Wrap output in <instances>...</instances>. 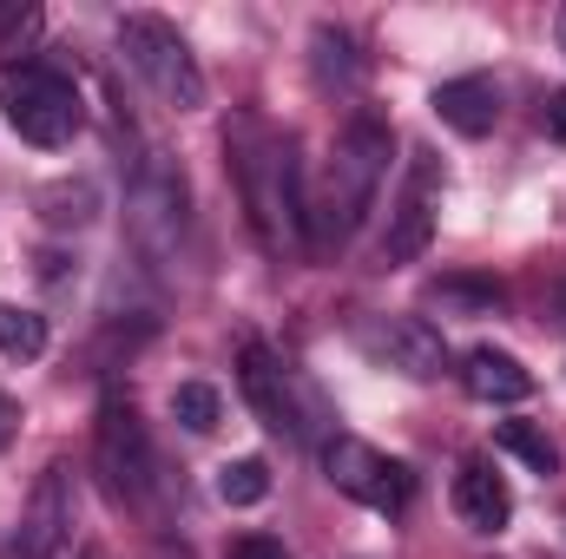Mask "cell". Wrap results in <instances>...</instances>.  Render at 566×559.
Segmentation results:
<instances>
[{
	"label": "cell",
	"mask_w": 566,
	"mask_h": 559,
	"mask_svg": "<svg viewBox=\"0 0 566 559\" xmlns=\"http://www.w3.org/2000/svg\"><path fill=\"white\" fill-rule=\"evenodd\" d=\"M224 171L238 184L244 224L271 257L303 251V171H296V139L277 133L264 113H238L224 126Z\"/></svg>",
	"instance_id": "cell-1"
},
{
	"label": "cell",
	"mask_w": 566,
	"mask_h": 559,
	"mask_svg": "<svg viewBox=\"0 0 566 559\" xmlns=\"http://www.w3.org/2000/svg\"><path fill=\"white\" fill-rule=\"evenodd\" d=\"M389 151H396V133L376 113H356L336 133L323 184L303 191V257H336L356 238V224L369 218V204H376V191L389 178Z\"/></svg>",
	"instance_id": "cell-2"
},
{
	"label": "cell",
	"mask_w": 566,
	"mask_h": 559,
	"mask_svg": "<svg viewBox=\"0 0 566 559\" xmlns=\"http://www.w3.org/2000/svg\"><path fill=\"white\" fill-rule=\"evenodd\" d=\"M126 231H133V251L145 264H171L185 231H191V184L178 171V158L165 151H145L133 165V184H126Z\"/></svg>",
	"instance_id": "cell-3"
},
{
	"label": "cell",
	"mask_w": 566,
	"mask_h": 559,
	"mask_svg": "<svg viewBox=\"0 0 566 559\" xmlns=\"http://www.w3.org/2000/svg\"><path fill=\"white\" fill-rule=\"evenodd\" d=\"M119 53H126V66L139 73L171 113H198V106H205V66H198L191 40H185L171 20H158V13H126V20H119Z\"/></svg>",
	"instance_id": "cell-4"
},
{
	"label": "cell",
	"mask_w": 566,
	"mask_h": 559,
	"mask_svg": "<svg viewBox=\"0 0 566 559\" xmlns=\"http://www.w3.org/2000/svg\"><path fill=\"white\" fill-rule=\"evenodd\" d=\"M0 113L7 126L40 151H60V145L80 139L86 126V106H80V86L53 66H7L0 73Z\"/></svg>",
	"instance_id": "cell-5"
},
{
	"label": "cell",
	"mask_w": 566,
	"mask_h": 559,
	"mask_svg": "<svg viewBox=\"0 0 566 559\" xmlns=\"http://www.w3.org/2000/svg\"><path fill=\"white\" fill-rule=\"evenodd\" d=\"M238 382H244V402L258 409V421H264L277 441H290V447L316 441V428L329 421L323 395H316V382L296 376L290 362H277L264 342H244V369H238Z\"/></svg>",
	"instance_id": "cell-6"
},
{
	"label": "cell",
	"mask_w": 566,
	"mask_h": 559,
	"mask_svg": "<svg viewBox=\"0 0 566 559\" xmlns=\"http://www.w3.org/2000/svg\"><path fill=\"white\" fill-rule=\"evenodd\" d=\"M93 467H99V481H106V494H113L119 507H151V494H158V447H151V434H145L139 409L119 402V395L99 409Z\"/></svg>",
	"instance_id": "cell-7"
},
{
	"label": "cell",
	"mask_w": 566,
	"mask_h": 559,
	"mask_svg": "<svg viewBox=\"0 0 566 559\" xmlns=\"http://www.w3.org/2000/svg\"><path fill=\"white\" fill-rule=\"evenodd\" d=\"M323 467H329L336 494L363 500L369 514H402V507L416 500V474H409L402 461H389L382 447L356 441V434H336V441L323 447Z\"/></svg>",
	"instance_id": "cell-8"
},
{
	"label": "cell",
	"mask_w": 566,
	"mask_h": 559,
	"mask_svg": "<svg viewBox=\"0 0 566 559\" xmlns=\"http://www.w3.org/2000/svg\"><path fill=\"white\" fill-rule=\"evenodd\" d=\"M356 342H363L369 362H382V369H396L409 382H434L448 369V342H441V329L428 316H369L356 329Z\"/></svg>",
	"instance_id": "cell-9"
},
{
	"label": "cell",
	"mask_w": 566,
	"mask_h": 559,
	"mask_svg": "<svg viewBox=\"0 0 566 559\" xmlns=\"http://www.w3.org/2000/svg\"><path fill=\"white\" fill-rule=\"evenodd\" d=\"M66 527H73L66 467H46L40 487H33V500H27V514H20V534H13L7 559H53L60 547H66Z\"/></svg>",
	"instance_id": "cell-10"
},
{
	"label": "cell",
	"mask_w": 566,
	"mask_h": 559,
	"mask_svg": "<svg viewBox=\"0 0 566 559\" xmlns=\"http://www.w3.org/2000/svg\"><path fill=\"white\" fill-rule=\"evenodd\" d=\"M428 238H434V165H416V178H409V191H402V204L389 211V231H382V264L396 271V264H416L428 251Z\"/></svg>",
	"instance_id": "cell-11"
},
{
	"label": "cell",
	"mask_w": 566,
	"mask_h": 559,
	"mask_svg": "<svg viewBox=\"0 0 566 559\" xmlns=\"http://www.w3.org/2000/svg\"><path fill=\"white\" fill-rule=\"evenodd\" d=\"M428 106H434V119H441L448 133H461V139H488L494 119H501V86H494L488 73H461V80H441Z\"/></svg>",
	"instance_id": "cell-12"
},
{
	"label": "cell",
	"mask_w": 566,
	"mask_h": 559,
	"mask_svg": "<svg viewBox=\"0 0 566 559\" xmlns=\"http://www.w3.org/2000/svg\"><path fill=\"white\" fill-rule=\"evenodd\" d=\"M454 514H461L468 534H501L514 520V494L494 474V461H481V454L461 461V474H454Z\"/></svg>",
	"instance_id": "cell-13"
},
{
	"label": "cell",
	"mask_w": 566,
	"mask_h": 559,
	"mask_svg": "<svg viewBox=\"0 0 566 559\" xmlns=\"http://www.w3.org/2000/svg\"><path fill=\"white\" fill-rule=\"evenodd\" d=\"M461 389L474 402H527L534 395V369L507 349H468L461 356Z\"/></svg>",
	"instance_id": "cell-14"
},
{
	"label": "cell",
	"mask_w": 566,
	"mask_h": 559,
	"mask_svg": "<svg viewBox=\"0 0 566 559\" xmlns=\"http://www.w3.org/2000/svg\"><path fill=\"white\" fill-rule=\"evenodd\" d=\"M310 80L323 86V93H349L356 80H363V53H356V40L343 33V27H316L310 33Z\"/></svg>",
	"instance_id": "cell-15"
},
{
	"label": "cell",
	"mask_w": 566,
	"mask_h": 559,
	"mask_svg": "<svg viewBox=\"0 0 566 559\" xmlns=\"http://www.w3.org/2000/svg\"><path fill=\"white\" fill-rule=\"evenodd\" d=\"M507 303V289L494 277H434L428 283V309L441 316H494Z\"/></svg>",
	"instance_id": "cell-16"
},
{
	"label": "cell",
	"mask_w": 566,
	"mask_h": 559,
	"mask_svg": "<svg viewBox=\"0 0 566 559\" xmlns=\"http://www.w3.org/2000/svg\"><path fill=\"white\" fill-rule=\"evenodd\" d=\"M0 356L7 362H40L46 356V316L20 309V303H0Z\"/></svg>",
	"instance_id": "cell-17"
},
{
	"label": "cell",
	"mask_w": 566,
	"mask_h": 559,
	"mask_svg": "<svg viewBox=\"0 0 566 559\" xmlns=\"http://www.w3.org/2000/svg\"><path fill=\"white\" fill-rule=\"evenodd\" d=\"M494 441H501L514 461H527L534 474H560V447H554V434H547V428H534V421H501V428H494Z\"/></svg>",
	"instance_id": "cell-18"
},
{
	"label": "cell",
	"mask_w": 566,
	"mask_h": 559,
	"mask_svg": "<svg viewBox=\"0 0 566 559\" xmlns=\"http://www.w3.org/2000/svg\"><path fill=\"white\" fill-rule=\"evenodd\" d=\"M218 500H224V507H258V500H271V467H264L258 454L224 461V467H218Z\"/></svg>",
	"instance_id": "cell-19"
},
{
	"label": "cell",
	"mask_w": 566,
	"mask_h": 559,
	"mask_svg": "<svg viewBox=\"0 0 566 559\" xmlns=\"http://www.w3.org/2000/svg\"><path fill=\"white\" fill-rule=\"evenodd\" d=\"M171 421L191 428V434H211V428L224 421V395H218L211 382H178V389H171Z\"/></svg>",
	"instance_id": "cell-20"
},
{
	"label": "cell",
	"mask_w": 566,
	"mask_h": 559,
	"mask_svg": "<svg viewBox=\"0 0 566 559\" xmlns=\"http://www.w3.org/2000/svg\"><path fill=\"white\" fill-rule=\"evenodd\" d=\"M93 184H53V191H40V218L53 224V231H66V224H86L93 218Z\"/></svg>",
	"instance_id": "cell-21"
},
{
	"label": "cell",
	"mask_w": 566,
	"mask_h": 559,
	"mask_svg": "<svg viewBox=\"0 0 566 559\" xmlns=\"http://www.w3.org/2000/svg\"><path fill=\"white\" fill-rule=\"evenodd\" d=\"M40 33V7L33 0H0V53H20Z\"/></svg>",
	"instance_id": "cell-22"
},
{
	"label": "cell",
	"mask_w": 566,
	"mask_h": 559,
	"mask_svg": "<svg viewBox=\"0 0 566 559\" xmlns=\"http://www.w3.org/2000/svg\"><path fill=\"white\" fill-rule=\"evenodd\" d=\"M224 559H290V553H283V540H271V534H238L224 547Z\"/></svg>",
	"instance_id": "cell-23"
},
{
	"label": "cell",
	"mask_w": 566,
	"mask_h": 559,
	"mask_svg": "<svg viewBox=\"0 0 566 559\" xmlns=\"http://www.w3.org/2000/svg\"><path fill=\"white\" fill-rule=\"evenodd\" d=\"M541 119H547V133H554V139L566 145V86L554 93V99H547V113H541Z\"/></svg>",
	"instance_id": "cell-24"
},
{
	"label": "cell",
	"mask_w": 566,
	"mask_h": 559,
	"mask_svg": "<svg viewBox=\"0 0 566 559\" xmlns=\"http://www.w3.org/2000/svg\"><path fill=\"white\" fill-rule=\"evenodd\" d=\"M13 428H20V409H13V395H0V447L13 441Z\"/></svg>",
	"instance_id": "cell-25"
},
{
	"label": "cell",
	"mask_w": 566,
	"mask_h": 559,
	"mask_svg": "<svg viewBox=\"0 0 566 559\" xmlns=\"http://www.w3.org/2000/svg\"><path fill=\"white\" fill-rule=\"evenodd\" d=\"M560 53H566V13H560Z\"/></svg>",
	"instance_id": "cell-26"
}]
</instances>
